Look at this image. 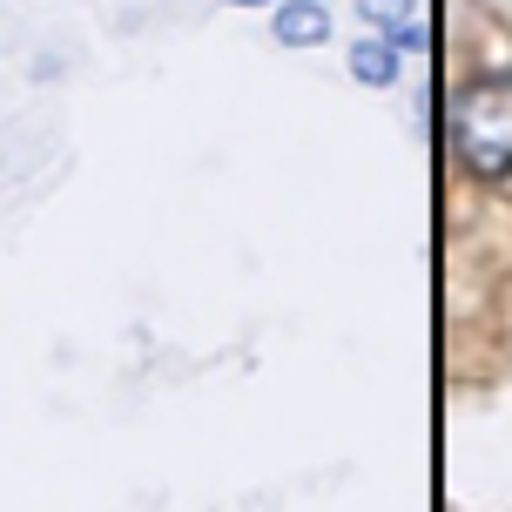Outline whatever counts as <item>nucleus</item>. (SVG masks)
Here are the masks:
<instances>
[{"instance_id":"nucleus-1","label":"nucleus","mask_w":512,"mask_h":512,"mask_svg":"<svg viewBox=\"0 0 512 512\" xmlns=\"http://www.w3.org/2000/svg\"><path fill=\"white\" fill-rule=\"evenodd\" d=\"M452 155L465 176L506 182L512 176V75H479L452 102Z\"/></svg>"},{"instance_id":"nucleus-4","label":"nucleus","mask_w":512,"mask_h":512,"mask_svg":"<svg viewBox=\"0 0 512 512\" xmlns=\"http://www.w3.org/2000/svg\"><path fill=\"white\" fill-rule=\"evenodd\" d=\"M411 7H418V0H358V14L378 27V34H398V27L411 21Z\"/></svg>"},{"instance_id":"nucleus-5","label":"nucleus","mask_w":512,"mask_h":512,"mask_svg":"<svg viewBox=\"0 0 512 512\" xmlns=\"http://www.w3.org/2000/svg\"><path fill=\"white\" fill-rule=\"evenodd\" d=\"M223 7H277V0H223Z\"/></svg>"},{"instance_id":"nucleus-3","label":"nucleus","mask_w":512,"mask_h":512,"mask_svg":"<svg viewBox=\"0 0 512 512\" xmlns=\"http://www.w3.org/2000/svg\"><path fill=\"white\" fill-rule=\"evenodd\" d=\"M398 75H405V48H398L391 34H378V41H351V81H364V88H391Z\"/></svg>"},{"instance_id":"nucleus-2","label":"nucleus","mask_w":512,"mask_h":512,"mask_svg":"<svg viewBox=\"0 0 512 512\" xmlns=\"http://www.w3.org/2000/svg\"><path fill=\"white\" fill-rule=\"evenodd\" d=\"M270 34L283 48H317V41H331V7L324 0H277L270 7Z\"/></svg>"}]
</instances>
